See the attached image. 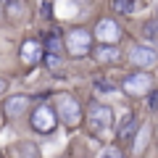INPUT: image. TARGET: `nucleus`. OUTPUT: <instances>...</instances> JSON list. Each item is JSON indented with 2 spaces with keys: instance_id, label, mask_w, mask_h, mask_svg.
Returning <instances> with one entry per match:
<instances>
[{
  "instance_id": "7",
  "label": "nucleus",
  "mask_w": 158,
  "mask_h": 158,
  "mask_svg": "<svg viewBox=\"0 0 158 158\" xmlns=\"http://www.w3.org/2000/svg\"><path fill=\"white\" fill-rule=\"evenodd\" d=\"M127 56H129V63L137 69H148V66H156L158 63V53L150 45H132Z\"/></svg>"
},
{
  "instance_id": "11",
  "label": "nucleus",
  "mask_w": 158,
  "mask_h": 158,
  "mask_svg": "<svg viewBox=\"0 0 158 158\" xmlns=\"http://www.w3.org/2000/svg\"><path fill=\"white\" fill-rule=\"evenodd\" d=\"M45 42H42V50L50 53V56H63V37L56 32V29H50V32H45Z\"/></svg>"
},
{
  "instance_id": "13",
  "label": "nucleus",
  "mask_w": 158,
  "mask_h": 158,
  "mask_svg": "<svg viewBox=\"0 0 158 158\" xmlns=\"http://www.w3.org/2000/svg\"><path fill=\"white\" fill-rule=\"evenodd\" d=\"M45 66L50 69L53 74H63V56H50V53H45Z\"/></svg>"
},
{
  "instance_id": "14",
  "label": "nucleus",
  "mask_w": 158,
  "mask_h": 158,
  "mask_svg": "<svg viewBox=\"0 0 158 158\" xmlns=\"http://www.w3.org/2000/svg\"><path fill=\"white\" fill-rule=\"evenodd\" d=\"M142 34H145L148 40H153V42H158V19H148V21L142 24Z\"/></svg>"
},
{
  "instance_id": "21",
  "label": "nucleus",
  "mask_w": 158,
  "mask_h": 158,
  "mask_svg": "<svg viewBox=\"0 0 158 158\" xmlns=\"http://www.w3.org/2000/svg\"><path fill=\"white\" fill-rule=\"evenodd\" d=\"M6 87H8V82H6V79H3V77H0V95L6 92Z\"/></svg>"
},
{
  "instance_id": "9",
  "label": "nucleus",
  "mask_w": 158,
  "mask_h": 158,
  "mask_svg": "<svg viewBox=\"0 0 158 158\" xmlns=\"http://www.w3.org/2000/svg\"><path fill=\"white\" fill-rule=\"evenodd\" d=\"M137 129H140V121H137V116H135V113H127V116L121 118V124H118V132H116L118 142H121V145H132V142H135Z\"/></svg>"
},
{
  "instance_id": "4",
  "label": "nucleus",
  "mask_w": 158,
  "mask_h": 158,
  "mask_svg": "<svg viewBox=\"0 0 158 158\" xmlns=\"http://www.w3.org/2000/svg\"><path fill=\"white\" fill-rule=\"evenodd\" d=\"M29 124H32V129L40 132V135H50V132H56L58 118H56L53 106H48V103H40V106H34L32 116H29Z\"/></svg>"
},
{
  "instance_id": "15",
  "label": "nucleus",
  "mask_w": 158,
  "mask_h": 158,
  "mask_svg": "<svg viewBox=\"0 0 158 158\" xmlns=\"http://www.w3.org/2000/svg\"><path fill=\"white\" fill-rule=\"evenodd\" d=\"M95 90H100V92H113V90H116V85H113L111 79H106V77H98V79H95Z\"/></svg>"
},
{
  "instance_id": "10",
  "label": "nucleus",
  "mask_w": 158,
  "mask_h": 158,
  "mask_svg": "<svg viewBox=\"0 0 158 158\" xmlns=\"http://www.w3.org/2000/svg\"><path fill=\"white\" fill-rule=\"evenodd\" d=\"M27 108H29V98L27 95H13V98H8V100L0 106V111H3L6 118H19V116H24Z\"/></svg>"
},
{
  "instance_id": "23",
  "label": "nucleus",
  "mask_w": 158,
  "mask_h": 158,
  "mask_svg": "<svg viewBox=\"0 0 158 158\" xmlns=\"http://www.w3.org/2000/svg\"><path fill=\"white\" fill-rule=\"evenodd\" d=\"M156 140H158V127H156Z\"/></svg>"
},
{
  "instance_id": "18",
  "label": "nucleus",
  "mask_w": 158,
  "mask_h": 158,
  "mask_svg": "<svg viewBox=\"0 0 158 158\" xmlns=\"http://www.w3.org/2000/svg\"><path fill=\"white\" fill-rule=\"evenodd\" d=\"M148 108H150L153 113H158V90H150V95H148Z\"/></svg>"
},
{
  "instance_id": "12",
  "label": "nucleus",
  "mask_w": 158,
  "mask_h": 158,
  "mask_svg": "<svg viewBox=\"0 0 158 158\" xmlns=\"http://www.w3.org/2000/svg\"><path fill=\"white\" fill-rule=\"evenodd\" d=\"M92 56H95L98 63H116L121 58V53H118L116 45H98V48H92Z\"/></svg>"
},
{
  "instance_id": "2",
  "label": "nucleus",
  "mask_w": 158,
  "mask_h": 158,
  "mask_svg": "<svg viewBox=\"0 0 158 158\" xmlns=\"http://www.w3.org/2000/svg\"><path fill=\"white\" fill-rule=\"evenodd\" d=\"M63 48L71 53L74 58H82L87 53H92V32L85 27H74L63 34Z\"/></svg>"
},
{
  "instance_id": "22",
  "label": "nucleus",
  "mask_w": 158,
  "mask_h": 158,
  "mask_svg": "<svg viewBox=\"0 0 158 158\" xmlns=\"http://www.w3.org/2000/svg\"><path fill=\"white\" fill-rule=\"evenodd\" d=\"M3 11H6V3H0V16H3Z\"/></svg>"
},
{
  "instance_id": "20",
  "label": "nucleus",
  "mask_w": 158,
  "mask_h": 158,
  "mask_svg": "<svg viewBox=\"0 0 158 158\" xmlns=\"http://www.w3.org/2000/svg\"><path fill=\"white\" fill-rule=\"evenodd\" d=\"M40 16L48 21V19L53 16V3H42V6H40Z\"/></svg>"
},
{
  "instance_id": "5",
  "label": "nucleus",
  "mask_w": 158,
  "mask_h": 158,
  "mask_svg": "<svg viewBox=\"0 0 158 158\" xmlns=\"http://www.w3.org/2000/svg\"><path fill=\"white\" fill-rule=\"evenodd\" d=\"M121 90H124L129 98L150 95V90H153V79H150V74H145V71H132V74H127V77H124V82H121Z\"/></svg>"
},
{
  "instance_id": "1",
  "label": "nucleus",
  "mask_w": 158,
  "mask_h": 158,
  "mask_svg": "<svg viewBox=\"0 0 158 158\" xmlns=\"http://www.w3.org/2000/svg\"><path fill=\"white\" fill-rule=\"evenodd\" d=\"M87 127L95 137H106L113 127V111L106 103H90L87 108Z\"/></svg>"
},
{
  "instance_id": "8",
  "label": "nucleus",
  "mask_w": 158,
  "mask_h": 158,
  "mask_svg": "<svg viewBox=\"0 0 158 158\" xmlns=\"http://www.w3.org/2000/svg\"><path fill=\"white\" fill-rule=\"evenodd\" d=\"M42 56H45V50H42V42L40 40H24L21 48H19V58H21V63L27 69L37 66L42 61Z\"/></svg>"
},
{
  "instance_id": "6",
  "label": "nucleus",
  "mask_w": 158,
  "mask_h": 158,
  "mask_svg": "<svg viewBox=\"0 0 158 158\" xmlns=\"http://www.w3.org/2000/svg\"><path fill=\"white\" fill-rule=\"evenodd\" d=\"M92 37H95L100 45H116L118 40H121V29H118V24L113 21V19H98Z\"/></svg>"
},
{
  "instance_id": "19",
  "label": "nucleus",
  "mask_w": 158,
  "mask_h": 158,
  "mask_svg": "<svg viewBox=\"0 0 158 158\" xmlns=\"http://www.w3.org/2000/svg\"><path fill=\"white\" fill-rule=\"evenodd\" d=\"M100 158H124V153L118 150V148H106V150L100 153Z\"/></svg>"
},
{
  "instance_id": "16",
  "label": "nucleus",
  "mask_w": 158,
  "mask_h": 158,
  "mask_svg": "<svg viewBox=\"0 0 158 158\" xmlns=\"http://www.w3.org/2000/svg\"><path fill=\"white\" fill-rule=\"evenodd\" d=\"M135 3H124V0H116V3H113V11H118V13H132L135 11Z\"/></svg>"
},
{
  "instance_id": "3",
  "label": "nucleus",
  "mask_w": 158,
  "mask_h": 158,
  "mask_svg": "<svg viewBox=\"0 0 158 158\" xmlns=\"http://www.w3.org/2000/svg\"><path fill=\"white\" fill-rule=\"evenodd\" d=\"M53 111H56V118L61 124H66L69 129L79 127V121H82V106H79V100L74 95H58Z\"/></svg>"
},
{
  "instance_id": "17",
  "label": "nucleus",
  "mask_w": 158,
  "mask_h": 158,
  "mask_svg": "<svg viewBox=\"0 0 158 158\" xmlns=\"http://www.w3.org/2000/svg\"><path fill=\"white\" fill-rule=\"evenodd\" d=\"M6 11L11 13L13 19H19V13H21V11H27V6H24V3H6Z\"/></svg>"
}]
</instances>
